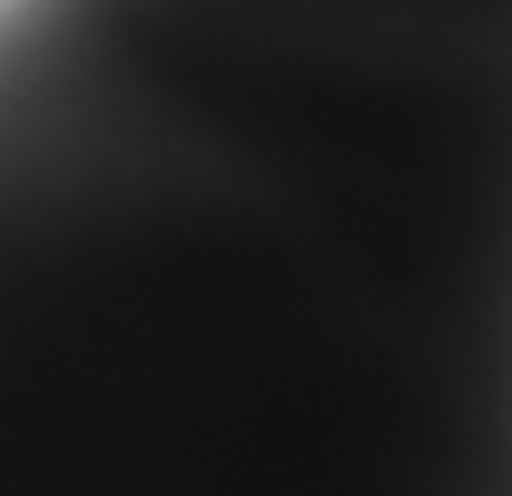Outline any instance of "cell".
<instances>
[{
  "label": "cell",
  "mask_w": 512,
  "mask_h": 496,
  "mask_svg": "<svg viewBox=\"0 0 512 496\" xmlns=\"http://www.w3.org/2000/svg\"><path fill=\"white\" fill-rule=\"evenodd\" d=\"M0 232V496H512V232L120 48Z\"/></svg>",
  "instance_id": "cell-1"
}]
</instances>
